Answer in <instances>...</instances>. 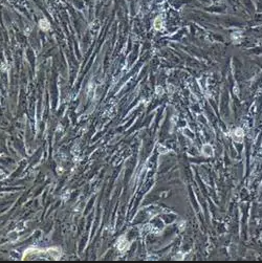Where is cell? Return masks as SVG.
<instances>
[{
    "label": "cell",
    "mask_w": 262,
    "mask_h": 263,
    "mask_svg": "<svg viewBox=\"0 0 262 263\" xmlns=\"http://www.w3.org/2000/svg\"><path fill=\"white\" fill-rule=\"evenodd\" d=\"M232 136L234 139V141L238 142V143H242L243 141V136H244V132L241 128H237L234 132L232 133Z\"/></svg>",
    "instance_id": "obj_1"
},
{
    "label": "cell",
    "mask_w": 262,
    "mask_h": 263,
    "mask_svg": "<svg viewBox=\"0 0 262 263\" xmlns=\"http://www.w3.org/2000/svg\"><path fill=\"white\" fill-rule=\"evenodd\" d=\"M39 26H40V28L43 30H48L49 28H51V24H49V22L46 19H41V20L39 21Z\"/></svg>",
    "instance_id": "obj_2"
},
{
    "label": "cell",
    "mask_w": 262,
    "mask_h": 263,
    "mask_svg": "<svg viewBox=\"0 0 262 263\" xmlns=\"http://www.w3.org/2000/svg\"><path fill=\"white\" fill-rule=\"evenodd\" d=\"M202 153H204V155H207V156H211L212 154H213V148H212L211 145L207 144L204 146V148H202Z\"/></svg>",
    "instance_id": "obj_3"
},
{
    "label": "cell",
    "mask_w": 262,
    "mask_h": 263,
    "mask_svg": "<svg viewBox=\"0 0 262 263\" xmlns=\"http://www.w3.org/2000/svg\"><path fill=\"white\" fill-rule=\"evenodd\" d=\"M154 28L156 30H159L163 28V19L161 17H156L155 20H154Z\"/></svg>",
    "instance_id": "obj_4"
}]
</instances>
